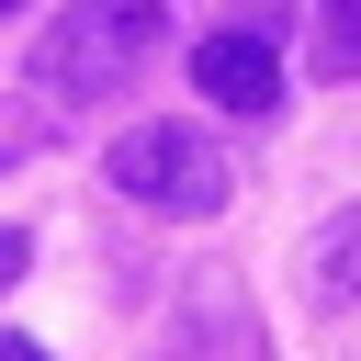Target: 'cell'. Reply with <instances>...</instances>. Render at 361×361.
<instances>
[{
  "label": "cell",
  "instance_id": "cell-1",
  "mask_svg": "<svg viewBox=\"0 0 361 361\" xmlns=\"http://www.w3.org/2000/svg\"><path fill=\"white\" fill-rule=\"evenodd\" d=\"M169 45V11L158 0H68L45 34H34V90L45 102H113V90H135V68Z\"/></svg>",
  "mask_w": 361,
  "mask_h": 361
},
{
  "label": "cell",
  "instance_id": "cell-2",
  "mask_svg": "<svg viewBox=\"0 0 361 361\" xmlns=\"http://www.w3.org/2000/svg\"><path fill=\"white\" fill-rule=\"evenodd\" d=\"M102 180H113L135 214H169V226H203V214L237 203V158H226L203 124H180V113L124 124V135L102 147Z\"/></svg>",
  "mask_w": 361,
  "mask_h": 361
},
{
  "label": "cell",
  "instance_id": "cell-3",
  "mask_svg": "<svg viewBox=\"0 0 361 361\" xmlns=\"http://www.w3.org/2000/svg\"><path fill=\"white\" fill-rule=\"evenodd\" d=\"M158 361H271V327H259L248 282L237 271H192L180 305H169V350Z\"/></svg>",
  "mask_w": 361,
  "mask_h": 361
},
{
  "label": "cell",
  "instance_id": "cell-4",
  "mask_svg": "<svg viewBox=\"0 0 361 361\" xmlns=\"http://www.w3.org/2000/svg\"><path fill=\"white\" fill-rule=\"evenodd\" d=\"M192 90H203L214 113H282V56H271V34H248V23L203 34V45H192Z\"/></svg>",
  "mask_w": 361,
  "mask_h": 361
},
{
  "label": "cell",
  "instance_id": "cell-5",
  "mask_svg": "<svg viewBox=\"0 0 361 361\" xmlns=\"http://www.w3.org/2000/svg\"><path fill=\"white\" fill-rule=\"evenodd\" d=\"M316 305H361V203L316 237Z\"/></svg>",
  "mask_w": 361,
  "mask_h": 361
},
{
  "label": "cell",
  "instance_id": "cell-6",
  "mask_svg": "<svg viewBox=\"0 0 361 361\" xmlns=\"http://www.w3.org/2000/svg\"><path fill=\"white\" fill-rule=\"evenodd\" d=\"M316 79H361V0H316Z\"/></svg>",
  "mask_w": 361,
  "mask_h": 361
},
{
  "label": "cell",
  "instance_id": "cell-7",
  "mask_svg": "<svg viewBox=\"0 0 361 361\" xmlns=\"http://www.w3.org/2000/svg\"><path fill=\"white\" fill-rule=\"evenodd\" d=\"M23 271H34V237H23V226H0V293H11Z\"/></svg>",
  "mask_w": 361,
  "mask_h": 361
},
{
  "label": "cell",
  "instance_id": "cell-8",
  "mask_svg": "<svg viewBox=\"0 0 361 361\" xmlns=\"http://www.w3.org/2000/svg\"><path fill=\"white\" fill-rule=\"evenodd\" d=\"M0 361H56L45 338H23V327H0Z\"/></svg>",
  "mask_w": 361,
  "mask_h": 361
},
{
  "label": "cell",
  "instance_id": "cell-9",
  "mask_svg": "<svg viewBox=\"0 0 361 361\" xmlns=\"http://www.w3.org/2000/svg\"><path fill=\"white\" fill-rule=\"evenodd\" d=\"M0 11H23V0H0Z\"/></svg>",
  "mask_w": 361,
  "mask_h": 361
}]
</instances>
